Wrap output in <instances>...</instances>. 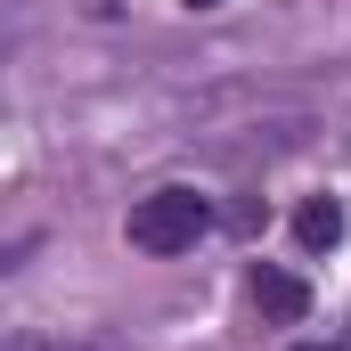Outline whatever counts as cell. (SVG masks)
<instances>
[{
	"instance_id": "cell-1",
	"label": "cell",
	"mask_w": 351,
	"mask_h": 351,
	"mask_svg": "<svg viewBox=\"0 0 351 351\" xmlns=\"http://www.w3.org/2000/svg\"><path fill=\"white\" fill-rule=\"evenodd\" d=\"M204 229H213V204L196 188H156V196L131 204V245L139 254H188Z\"/></svg>"
},
{
	"instance_id": "cell-2",
	"label": "cell",
	"mask_w": 351,
	"mask_h": 351,
	"mask_svg": "<svg viewBox=\"0 0 351 351\" xmlns=\"http://www.w3.org/2000/svg\"><path fill=\"white\" fill-rule=\"evenodd\" d=\"M343 204H335V196H311V204H302V213H294V237H302V254H335V245H343Z\"/></svg>"
},
{
	"instance_id": "cell-3",
	"label": "cell",
	"mask_w": 351,
	"mask_h": 351,
	"mask_svg": "<svg viewBox=\"0 0 351 351\" xmlns=\"http://www.w3.org/2000/svg\"><path fill=\"white\" fill-rule=\"evenodd\" d=\"M254 302H262L269 319H302V311H311V294H302V278H294V269H254Z\"/></svg>"
},
{
	"instance_id": "cell-4",
	"label": "cell",
	"mask_w": 351,
	"mask_h": 351,
	"mask_svg": "<svg viewBox=\"0 0 351 351\" xmlns=\"http://www.w3.org/2000/svg\"><path fill=\"white\" fill-rule=\"evenodd\" d=\"M8 351H41V343H33V335H8Z\"/></svg>"
},
{
	"instance_id": "cell-5",
	"label": "cell",
	"mask_w": 351,
	"mask_h": 351,
	"mask_svg": "<svg viewBox=\"0 0 351 351\" xmlns=\"http://www.w3.org/2000/svg\"><path fill=\"white\" fill-rule=\"evenodd\" d=\"M180 8H221V0H180Z\"/></svg>"
},
{
	"instance_id": "cell-6",
	"label": "cell",
	"mask_w": 351,
	"mask_h": 351,
	"mask_svg": "<svg viewBox=\"0 0 351 351\" xmlns=\"http://www.w3.org/2000/svg\"><path fill=\"white\" fill-rule=\"evenodd\" d=\"M294 351H327V343H294Z\"/></svg>"
}]
</instances>
